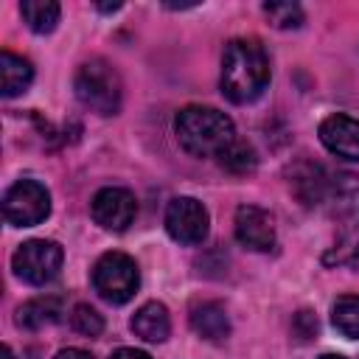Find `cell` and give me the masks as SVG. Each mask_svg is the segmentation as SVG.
Returning a JSON list of instances; mask_svg holds the SVG:
<instances>
[{
    "label": "cell",
    "instance_id": "cell-1",
    "mask_svg": "<svg viewBox=\"0 0 359 359\" xmlns=\"http://www.w3.org/2000/svg\"><path fill=\"white\" fill-rule=\"evenodd\" d=\"M222 93L233 104L255 101L269 84V62L255 39H230L222 56Z\"/></svg>",
    "mask_w": 359,
    "mask_h": 359
},
{
    "label": "cell",
    "instance_id": "cell-2",
    "mask_svg": "<svg viewBox=\"0 0 359 359\" xmlns=\"http://www.w3.org/2000/svg\"><path fill=\"white\" fill-rule=\"evenodd\" d=\"M174 132L180 146L194 154V157H216L236 140V126L233 121L213 109V107H199L191 104L177 112L174 118Z\"/></svg>",
    "mask_w": 359,
    "mask_h": 359
},
{
    "label": "cell",
    "instance_id": "cell-3",
    "mask_svg": "<svg viewBox=\"0 0 359 359\" xmlns=\"http://www.w3.org/2000/svg\"><path fill=\"white\" fill-rule=\"evenodd\" d=\"M73 90L76 98L98 115H115L121 109V95H123L121 76L104 59L84 62L73 76Z\"/></svg>",
    "mask_w": 359,
    "mask_h": 359
},
{
    "label": "cell",
    "instance_id": "cell-4",
    "mask_svg": "<svg viewBox=\"0 0 359 359\" xmlns=\"http://www.w3.org/2000/svg\"><path fill=\"white\" fill-rule=\"evenodd\" d=\"M93 286L107 303H126L140 286L137 264L126 252H104L93 266Z\"/></svg>",
    "mask_w": 359,
    "mask_h": 359
},
{
    "label": "cell",
    "instance_id": "cell-5",
    "mask_svg": "<svg viewBox=\"0 0 359 359\" xmlns=\"http://www.w3.org/2000/svg\"><path fill=\"white\" fill-rule=\"evenodd\" d=\"M62 261H65V252L56 241L31 238V241L20 244L17 252L11 255V269L20 280H25L31 286H45L59 275Z\"/></svg>",
    "mask_w": 359,
    "mask_h": 359
},
{
    "label": "cell",
    "instance_id": "cell-6",
    "mask_svg": "<svg viewBox=\"0 0 359 359\" xmlns=\"http://www.w3.org/2000/svg\"><path fill=\"white\" fill-rule=\"evenodd\" d=\"M48 213H50V194L36 180L14 182L3 196V216L14 227H34L45 222Z\"/></svg>",
    "mask_w": 359,
    "mask_h": 359
},
{
    "label": "cell",
    "instance_id": "cell-7",
    "mask_svg": "<svg viewBox=\"0 0 359 359\" xmlns=\"http://www.w3.org/2000/svg\"><path fill=\"white\" fill-rule=\"evenodd\" d=\"M165 230L180 244H202L210 230V216L199 199L177 196L165 208Z\"/></svg>",
    "mask_w": 359,
    "mask_h": 359
},
{
    "label": "cell",
    "instance_id": "cell-8",
    "mask_svg": "<svg viewBox=\"0 0 359 359\" xmlns=\"http://www.w3.org/2000/svg\"><path fill=\"white\" fill-rule=\"evenodd\" d=\"M90 210H93V219L95 224H101L104 230H112V233H121L126 230L135 216H137V202H135V194L126 191V188H101L93 202H90Z\"/></svg>",
    "mask_w": 359,
    "mask_h": 359
},
{
    "label": "cell",
    "instance_id": "cell-9",
    "mask_svg": "<svg viewBox=\"0 0 359 359\" xmlns=\"http://www.w3.org/2000/svg\"><path fill=\"white\" fill-rule=\"evenodd\" d=\"M236 238L255 252H266L275 247V222L269 210L258 205H241L236 210Z\"/></svg>",
    "mask_w": 359,
    "mask_h": 359
},
{
    "label": "cell",
    "instance_id": "cell-10",
    "mask_svg": "<svg viewBox=\"0 0 359 359\" xmlns=\"http://www.w3.org/2000/svg\"><path fill=\"white\" fill-rule=\"evenodd\" d=\"M328 182H331V174H328L320 163L297 160L294 165H289V188H292V194H294L306 208L325 205Z\"/></svg>",
    "mask_w": 359,
    "mask_h": 359
},
{
    "label": "cell",
    "instance_id": "cell-11",
    "mask_svg": "<svg viewBox=\"0 0 359 359\" xmlns=\"http://www.w3.org/2000/svg\"><path fill=\"white\" fill-rule=\"evenodd\" d=\"M320 140L323 146L351 163H359V121L351 115H328L320 123Z\"/></svg>",
    "mask_w": 359,
    "mask_h": 359
},
{
    "label": "cell",
    "instance_id": "cell-12",
    "mask_svg": "<svg viewBox=\"0 0 359 359\" xmlns=\"http://www.w3.org/2000/svg\"><path fill=\"white\" fill-rule=\"evenodd\" d=\"M191 328L202 337V339H210V342H219L230 334V317L224 311L222 303H213V300H205L199 306L191 309Z\"/></svg>",
    "mask_w": 359,
    "mask_h": 359
},
{
    "label": "cell",
    "instance_id": "cell-13",
    "mask_svg": "<svg viewBox=\"0 0 359 359\" xmlns=\"http://www.w3.org/2000/svg\"><path fill=\"white\" fill-rule=\"evenodd\" d=\"M129 325H132V331L140 339H146V342H163L168 337V331H171L168 309L163 303H157V300H149V303H143L135 311V317H132Z\"/></svg>",
    "mask_w": 359,
    "mask_h": 359
},
{
    "label": "cell",
    "instance_id": "cell-14",
    "mask_svg": "<svg viewBox=\"0 0 359 359\" xmlns=\"http://www.w3.org/2000/svg\"><path fill=\"white\" fill-rule=\"evenodd\" d=\"M325 205L339 216H359V174L342 171L331 177Z\"/></svg>",
    "mask_w": 359,
    "mask_h": 359
},
{
    "label": "cell",
    "instance_id": "cell-15",
    "mask_svg": "<svg viewBox=\"0 0 359 359\" xmlns=\"http://www.w3.org/2000/svg\"><path fill=\"white\" fill-rule=\"evenodd\" d=\"M31 79H34V67H31L28 59H22V56H17L11 50L0 53V93L6 98L25 93Z\"/></svg>",
    "mask_w": 359,
    "mask_h": 359
},
{
    "label": "cell",
    "instance_id": "cell-16",
    "mask_svg": "<svg viewBox=\"0 0 359 359\" xmlns=\"http://www.w3.org/2000/svg\"><path fill=\"white\" fill-rule=\"evenodd\" d=\"M62 317V300L59 297H34L17 309V325L25 331H39L45 325H53Z\"/></svg>",
    "mask_w": 359,
    "mask_h": 359
},
{
    "label": "cell",
    "instance_id": "cell-17",
    "mask_svg": "<svg viewBox=\"0 0 359 359\" xmlns=\"http://www.w3.org/2000/svg\"><path fill=\"white\" fill-rule=\"evenodd\" d=\"M20 14L28 22L31 31L36 34H50L59 22V3L53 0H22L20 3Z\"/></svg>",
    "mask_w": 359,
    "mask_h": 359
},
{
    "label": "cell",
    "instance_id": "cell-18",
    "mask_svg": "<svg viewBox=\"0 0 359 359\" xmlns=\"http://www.w3.org/2000/svg\"><path fill=\"white\" fill-rule=\"evenodd\" d=\"M219 163H222V168H224V171H230V174L241 177V174L255 171L258 157H255V149H252L247 140L236 137V140H233V143L219 154Z\"/></svg>",
    "mask_w": 359,
    "mask_h": 359
},
{
    "label": "cell",
    "instance_id": "cell-19",
    "mask_svg": "<svg viewBox=\"0 0 359 359\" xmlns=\"http://www.w3.org/2000/svg\"><path fill=\"white\" fill-rule=\"evenodd\" d=\"M331 320H334V328L342 337L359 339V294H342V297H337V303L331 309Z\"/></svg>",
    "mask_w": 359,
    "mask_h": 359
},
{
    "label": "cell",
    "instance_id": "cell-20",
    "mask_svg": "<svg viewBox=\"0 0 359 359\" xmlns=\"http://www.w3.org/2000/svg\"><path fill=\"white\" fill-rule=\"evenodd\" d=\"M323 261L328 266H334V264H356L359 261V224H353L351 230H345L339 236V241L325 252Z\"/></svg>",
    "mask_w": 359,
    "mask_h": 359
},
{
    "label": "cell",
    "instance_id": "cell-21",
    "mask_svg": "<svg viewBox=\"0 0 359 359\" xmlns=\"http://www.w3.org/2000/svg\"><path fill=\"white\" fill-rule=\"evenodd\" d=\"M264 14L275 28H300L303 8L297 3H264Z\"/></svg>",
    "mask_w": 359,
    "mask_h": 359
},
{
    "label": "cell",
    "instance_id": "cell-22",
    "mask_svg": "<svg viewBox=\"0 0 359 359\" xmlns=\"http://www.w3.org/2000/svg\"><path fill=\"white\" fill-rule=\"evenodd\" d=\"M70 320H73V328H76L79 334H84V337H98V334L104 331V317H101L93 306H87V303H79V306L73 309Z\"/></svg>",
    "mask_w": 359,
    "mask_h": 359
},
{
    "label": "cell",
    "instance_id": "cell-23",
    "mask_svg": "<svg viewBox=\"0 0 359 359\" xmlns=\"http://www.w3.org/2000/svg\"><path fill=\"white\" fill-rule=\"evenodd\" d=\"M294 331H297L300 339H309V337L317 334V320H314L309 311H300L297 320H294Z\"/></svg>",
    "mask_w": 359,
    "mask_h": 359
},
{
    "label": "cell",
    "instance_id": "cell-24",
    "mask_svg": "<svg viewBox=\"0 0 359 359\" xmlns=\"http://www.w3.org/2000/svg\"><path fill=\"white\" fill-rule=\"evenodd\" d=\"M109 359H151L146 351H137V348H118Z\"/></svg>",
    "mask_w": 359,
    "mask_h": 359
},
{
    "label": "cell",
    "instance_id": "cell-25",
    "mask_svg": "<svg viewBox=\"0 0 359 359\" xmlns=\"http://www.w3.org/2000/svg\"><path fill=\"white\" fill-rule=\"evenodd\" d=\"M53 359H93V353L90 351H81V348H65Z\"/></svg>",
    "mask_w": 359,
    "mask_h": 359
},
{
    "label": "cell",
    "instance_id": "cell-26",
    "mask_svg": "<svg viewBox=\"0 0 359 359\" xmlns=\"http://www.w3.org/2000/svg\"><path fill=\"white\" fill-rule=\"evenodd\" d=\"M0 356H3V359H14V356H11V348H8V345H3V351H0Z\"/></svg>",
    "mask_w": 359,
    "mask_h": 359
},
{
    "label": "cell",
    "instance_id": "cell-27",
    "mask_svg": "<svg viewBox=\"0 0 359 359\" xmlns=\"http://www.w3.org/2000/svg\"><path fill=\"white\" fill-rule=\"evenodd\" d=\"M320 359H345V356H339V353H323Z\"/></svg>",
    "mask_w": 359,
    "mask_h": 359
}]
</instances>
